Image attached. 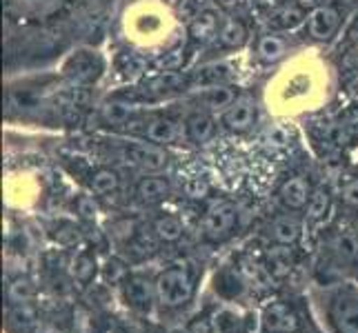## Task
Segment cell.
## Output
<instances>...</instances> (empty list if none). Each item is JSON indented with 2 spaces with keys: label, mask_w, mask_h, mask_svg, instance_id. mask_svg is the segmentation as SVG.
I'll return each mask as SVG.
<instances>
[{
  "label": "cell",
  "mask_w": 358,
  "mask_h": 333,
  "mask_svg": "<svg viewBox=\"0 0 358 333\" xmlns=\"http://www.w3.org/2000/svg\"><path fill=\"white\" fill-rule=\"evenodd\" d=\"M352 231L358 236V214H356V216H354V220H352Z\"/></svg>",
  "instance_id": "obj_35"
},
{
  "label": "cell",
  "mask_w": 358,
  "mask_h": 333,
  "mask_svg": "<svg viewBox=\"0 0 358 333\" xmlns=\"http://www.w3.org/2000/svg\"><path fill=\"white\" fill-rule=\"evenodd\" d=\"M282 54H285V43L278 36L267 34L258 40V58L265 60V63H276L282 58Z\"/></svg>",
  "instance_id": "obj_23"
},
{
  "label": "cell",
  "mask_w": 358,
  "mask_h": 333,
  "mask_svg": "<svg viewBox=\"0 0 358 333\" xmlns=\"http://www.w3.org/2000/svg\"><path fill=\"white\" fill-rule=\"evenodd\" d=\"M312 191L314 189L310 187V182H307L303 176H294L280 184L278 198L287 209H292V212H301V209H305L307 202H310Z\"/></svg>",
  "instance_id": "obj_8"
},
{
  "label": "cell",
  "mask_w": 358,
  "mask_h": 333,
  "mask_svg": "<svg viewBox=\"0 0 358 333\" xmlns=\"http://www.w3.org/2000/svg\"><path fill=\"white\" fill-rule=\"evenodd\" d=\"M218 40L225 49H241L247 43V29L238 18H229L220 24Z\"/></svg>",
  "instance_id": "obj_18"
},
{
  "label": "cell",
  "mask_w": 358,
  "mask_h": 333,
  "mask_svg": "<svg viewBox=\"0 0 358 333\" xmlns=\"http://www.w3.org/2000/svg\"><path fill=\"white\" fill-rule=\"evenodd\" d=\"M105 276H107V280L118 282V280H122V278L127 276V269L122 267L118 260H109V262H107V267H105Z\"/></svg>",
  "instance_id": "obj_31"
},
{
  "label": "cell",
  "mask_w": 358,
  "mask_h": 333,
  "mask_svg": "<svg viewBox=\"0 0 358 333\" xmlns=\"http://www.w3.org/2000/svg\"><path fill=\"white\" fill-rule=\"evenodd\" d=\"M343 200L348 202V205H352V207H358V178H354L352 182L345 184Z\"/></svg>",
  "instance_id": "obj_33"
},
{
  "label": "cell",
  "mask_w": 358,
  "mask_h": 333,
  "mask_svg": "<svg viewBox=\"0 0 358 333\" xmlns=\"http://www.w3.org/2000/svg\"><path fill=\"white\" fill-rule=\"evenodd\" d=\"M76 207H78V214H80L85 220H94V218L98 216V212H101V209H98V202H96L94 195H80Z\"/></svg>",
  "instance_id": "obj_30"
},
{
  "label": "cell",
  "mask_w": 358,
  "mask_h": 333,
  "mask_svg": "<svg viewBox=\"0 0 358 333\" xmlns=\"http://www.w3.org/2000/svg\"><path fill=\"white\" fill-rule=\"evenodd\" d=\"M154 293L160 304L165 306H182L192 300L194 295V285L192 278L185 269L171 267L165 269L154 282Z\"/></svg>",
  "instance_id": "obj_1"
},
{
  "label": "cell",
  "mask_w": 358,
  "mask_h": 333,
  "mask_svg": "<svg viewBox=\"0 0 358 333\" xmlns=\"http://www.w3.org/2000/svg\"><path fill=\"white\" fill-rule=\"evenodd\" d=\"M256 122V105L252 98H236V103L223 111V127L231 133H245Z\"/></svg>",
  "instance_id": "obj_7"
},
{
  "label": "cell",
  "mask_w": 358,
  "mask_h": 333,
  "mask_svg": "<svg viewBox=\"0 0 358 333\" xmlns=\"http://www.w3.org/2000/svg\"><path fill=\"white\" fill-rule=\"evenodd\" d=\"M329 318L338 333H358V291L341 293L331 302Z\"/></svg>",
  "instance_id": "obj_4"
},
{
  "label": "cell",
  "mask_w": 358,
  "mask_h": 333,
  "mask_svg": "<svg viewBox=\"0 0 358 333\" xmlns=\"http://www.w3.org/2000/svg\"><path fill=\"white\" fill-rule=\"evenodd\" d=\"M31 293H34V289H31V285L27 280H16L14 285H11V289H9V298L14 302H18V304H22V302H27L31 298Z\"/></svg>",
  "instance_id": "obj_29"
},
{
  "label": "cell",
  "mask_w": 358,
  "mask_h": 333,
  "mask_svg": "<svg viewBox=\"0 0 358 333\" xmlns=\"http://www.w3.org/2000/svg\"><path fill=\"white\" fill-rule=\"evenodd\" d=\"M329 191L327 189H314L310 195V202H307V218L310 220H320L325 218V214L329 212Z\"/></svg>",
  "instance_id": "obj_25"
},
{
  "label": "cell",
  "mask_w": 358,
  "mask_h": 333,
  "mask_svg": "<svg viewBox=\"0 0 358 333\" xmlns=\"http://www.w3.org/2000/svg\"><path fill=\"white\" fill-rule=\"evenodd\" d=\"M229 76V65L225 63H214V65H207L203 67L199 73H196V82L201 87H212V84H223Z\"/></svg>",
  "instance_id": "obj_24"
},
{
  "label": "cell",
  "mask_w": 358,
  "mask_h": 333,
  "mask_svg": "<svg viewBox=\"0 0 358 333\" xmlns=\"http://www.w3.org/2000/svg\"><path fill=\"white\" fill-rule=\"evenodd\" d=\"M218 3V7L223 9V11H236V9H241L243 5H245V0H216Z\"/></svg>",
  "instance_id": "obj_34"
},
{
  "label": "cell",
  "mask_w": 358,
  "mask_h": 333,
  "mask_svg": "<svg viewBox=\"0 0 358 333\" xmlns=\"http://www.w3.org/2000/svg\"><path fill=\"white\" fill-rule=\"evenodd\" d=\"M118 187H120V178H118L116 171L109 169V167L96 169L90 178V189L96 195H109V193L118 191Z\"/></svg>",
  "instance_id": "obj_19"
},
{
  "label": "cell",
  "mask_w": 358,
  "mask_h": 333,
  "mask_svg": "<svg viewBox=\"0 0 358 333\" xmlns=\"http://www.w3.org/2000/svg\"><path fill=\"white\" fill-rule=\"evenodd\" d=\"M125 158L131 165L145 171H160L167 167V154L160 145L154 142H131L125 147Z\"/></svg>",
  "instance_id": "obj_6"
},
{
  "label": "cell",
  "mask_w": 358,
  "mask_h": 333,
  "mask_svg": "<svg viewBox=\"0 0 358 333\" xmlns=\"http://www.w3.org/2000/svg\"><path fill=\"white\" fill-rule=\"evenodd\" d=\"M263 325L269 333H294L296 327H299V320H296L294 311L287 304L276 302V304H269L265 309Z\"/></svg>",
  "instance_id": "obj_9"
},
{
  "label": "cell",
  "mask_w": 358,
  "mask_h": 333,
  "mask_svg": "<svg viewBox=\"0 0 358 333\" xmlns=\"http://www.w3.org/2000/svg\"><path fill=\"white\" fill-rule=\"evenodd\" d=\"M136 114H138V109L129 103L114 101L103 107V120L109 122V125H127V122H131L136 118Z\"/></svg>",
  "instance_id": "obj_21"
},
{
  "label": "cell",
  "mask_w": 358,
  "mask_h": 333,
  "mask_svg": "<svg viewBox=\"0 0 358 333\" xmlns=\"http://www.w3.org/2000/svg\"><path fill=\"white\" fill-rule=\"evenodd\" d=\"M185 133H187V138L192 142L207 145L216 133V122L212 116L205 114V111H196V114H192L187 122H185Z\"/></svg>",
  "instance_id": "obj_11"
},
{
  "label": "cell",
  "mask_w": 358,
  "mask_h": 333,
  "mask_svg": "<svg viewBox=\"0 0 358 333\" xmlns=\"http://www.w3.org/2000/svg\"><path fill=\"white\" fill-rule=\"evenodd\" d=\"M271 236L278 244H294L301 238V222L294 216H278L274 222H271Z\"/></svg>",
  "instance_id": "obj_16"
},
{
  "label": "cell",
  "mask_w": 358,
  "mask_h": 333,
  "mask_svg": "<svg viewBox=\"0 0 358 333\" xmlns=\"http://www.w3.org/2000/svg\"><path fill=\"white\" fill-rule=\"evenodd\" d=\"M69 0H3L5 14L18 22H43L54 18Z\"/></svg>",
  "instance_id": "obj_2"
},
{
  "label": "cell",
  "mask_w": 358,
  "mask_h": 333,
  "mask_svg": "<svg viewBox=\"0 0 358 333\" xmlns=\"http://www.w3.org/2000/svg\"><path fill=\"white\" fill-rule=\"evenodd\" d=\"M180 135L178 125L171 118H152L145 125V138L154 145H171Z\"/></svg>",
  "instance_id": "obj_12"
},
{
  "label": "cell",
  "mask_w": 358,
  "mask_h": 333,
  "mask_svg": "<svg viewBox=\"0 0 358 333\" xmlns=\"http://www.w3.org/2000/svg\"><path fill=\"white\" fill-rule=\"evenodd\" d=\"M125 295L131 304H147L152 300V287L150 282H145L141 278H131L125 285Z\"/></svg>",
  "instance_id": "obj_26"
},
{
  "label": "cell",
  "mask_w": 358,
  "mask_h": 333,
  "mask_svg": "<svg viewBox=\"0 0 358 333\" xmlns=\"http://www.w3.org/2000/svg\"><path fill=\"white\" fill-rule=\"evenodd\" d=\"M341 24V11L334 5H318L307 14V34L314 40H329Z\"/></svg>",
  "instance_id": "obj_5"
},
{
  "label": "cell",
  "mask_w": 358,
  "mask_h": 333,
  "mask_svg": "<svg viewBox=\"0 0 358 333\" xmlns=\"http://www.w3.org/2000/svg\"><path fill=\"white\" fill-rule=\"evenodd\" d=\"M331 249H334L341 262H348V265L358 262V236L354 231L336 233V236L331 238Z\"/></svg>",
  "instance_id": "obj_17"
},
{
  "label": "cell",
  "mask_w": 358,
  "mask_h": 333,
  "mask_svg": "<svg viewBox=\"0 0 358 333\" xmlns=\"http://www.w3.org/2000/svg\"><path fill=\"white\" fill-rule=\"evenodd\" d=\"M71 271H73V278L80 280V282H90L96 274V262L90 253H80L76 256V260L71 265Z\"/></svg>",
  "instance_id": "obj_27"
},
{
  "label": "cell",
  "mask_w": 358,
  "mask_h": 333,
  "mask_svg": "<svg viewBox=\"0 0 358 333\" xmlns=\"http://www.w3.org/2000/svg\"><path fill=\"white\" fill-rule=\"evenodd\" d=\"M154 233L163 242H176L182 236V222L174 216H158L154 220Z\"/></svg>",
  "instance_id": "obj_22"
},
{
  "label": "cell",
  "mask_w": 358,
  "mask_h": 333,
  "mask_svg": "<svg viewBox=\"0 0 358 333\" xmlns=\"http://www.w3.org/2000/svg\"><path fill=\"white\" fill-rule=\"evenodd\" d=\"M169 191H171L169 182L165 178H160V176H147V178L138 180V184H136V195H138L141 202H147V205L165 200L169 195Z\"/></svg>",
  "instance_id": "obj_13"
},
{
  "label": "cell",
  "mask_w": 358,
  "mask_h": 333,
  "mask_svg": "<svg viewBox=\"0 0 358 333\" xmlns=\"http://www.w3.org/2000/svg\"><path fill=\"white\" fill-rule=\"evenodd\" d=\"M303 22H307V14L301 7H296V5H282V7H278L274 14L269 16V24L274 29H280V31L296 29Z\"/></svg>",
  "instance_id": "obj_14"
},
{
  "label": "cell",
  "mask_w": 358,
  "mask_h": 333,
  "mask_svg": "<svg viewBox=\"0 0 358 333\" xmlns=\"http://www.w3.org/2000/svg\"><path fill=\"white\" fill-rule=\"evenodd\" d=\"M238 222V209L229 200L214 202L203 218V233L209 240H223L234 231Z\"/></svg>",
  "instance_id": "obj_3"
},
{
  "label": "cell",
  "mask_w": 358,
  "mask_h": 333,
  "mask_svg": "<svg viewBox=\"0 0 358 333\" xmlns=\"http://www.w3.org/2000/svg\"><path fill=\"white\" fill-rule=\"evenodd\" d=\"M267 269L271 276L285 278L292 271V251L287 249V244H278L274 249L267 251Z\"/></svg>",
  "instance_id": "obj_20"
},
{
  "label": "cell",
  "mask_w": 358,
  "mask_h": 333,
  "mask_svg": "<svg viewBox=\"0 0 358 333\" xmlns=\"http://www.w3.org/2000/svg\"><path fill=\"white\" fill-rule=\"evenodd\" d=\"M238 91L229 87V84H212V87H205V91L201 94V101L209 107V109H227L236 103Z\"/></svg>",
  "instance_id": "obj_15"
},
{
  "label": "cell",
  "mask_w": 358,
  "mask_h": 333,
  "mask_svg": "<svg viewBox=\"0 0 358 333\" xmlns=\"http://www.w3.org/2000/svg\"><path fill=\"white\" fill-rule=\"evenodd\" d=\"M220 18L216 16V11H201L199 16H196L192 22H189V36H192V40L194 43H209V40H214L218 38V31H220Z\"/></svg>",
  "instance_id": "obj_10"
},
{
  "label": "cell",
  "mask_w": 358,
  "mask_h": 333,
  "mask_svg": "<svg viewBox=\"0 0 358 333\" xmlns=\"http://www.w3.org/2000/svg\"><path fill=\"white\" fill-rule=\"evenodd\" d=\"M185 191H187V195H192V198H205L209 187H207V182L201 180V178H196V180H189L187 182V187H185Z\"/></svg>",
  "instance_id": "obj_32"
},
{
  "label": "cell",
  "mask_w": 358,
  "mask_h": 333,
  "mask_svg": "<svg viewBox=\"0 0 358 333\" xmlns=\"http://www.w3.org/2000/svg\"><path fill=\"white\" fill-rule=\"evenodd\" d=\"M11 323H14L16 327H27V325H31L34 320H36V313H34V309L31 306H27V304H18V306H14L11 309Z\"/></svg>",
  "instance_id": "obj_28"
}]
</instances>
